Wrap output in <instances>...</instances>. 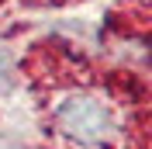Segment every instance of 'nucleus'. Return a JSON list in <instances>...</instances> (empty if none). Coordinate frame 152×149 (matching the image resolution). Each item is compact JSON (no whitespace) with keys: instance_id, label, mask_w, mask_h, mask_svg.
Wrapping results in <instances>:
<instances>
[{"instance_id":"1","label":"nucleus","mask_w":152,"mask_h":149,"mask_svg":"<svg viewBox=\"0 0 152 149\" xmlns=\"http://www.w3.org/2000/svg\"><path fill=\"white\" fill-rule=\"evenodd\" d=\"M59 128L66 132L73 142L90 149H104L114 139V121L107 114V108L97 97H86V94H76L69 101H62L59 108Z\"/></svg>"},{"instance_id":"2","label":"nucleus","mask_w":152,"mask_h":149,"mask_svg":"<svg viewBox=\"0 0 152 149\" xmlns=\"http://www.w3.org/2000/svg\"><path fill=\"white\" fill-rule=\"evenodd\" d=\"M10 69H14V59H10V52L0 49V87L10 83Z\"/></svg>"}]
</instances>
